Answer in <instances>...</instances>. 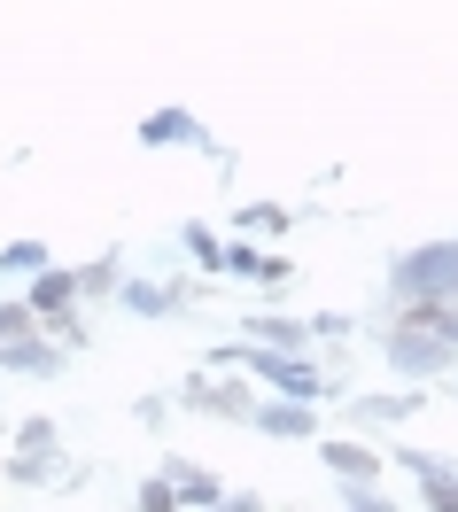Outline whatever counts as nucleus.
Listing matches in <instances>:
<instances>
[{
    "mask_svg": "<svg viewBox=\"0 0 458 512\" xmlns=\"http://www.w3.org/2000/svg\"><path fill=\"white\" fill-rule=\"evenodd\" d=\"M396 303H458V241H427L389 264Z\"/></svg>",
    "mask_w": 458,
    "mask_h": 512,
    "instance_id": "obj_1",
    "label": "nucleus"
},
{
    "mask_svg": "<svg viewBox=\"0 0 458 512\" xmlns=\"http://www.w3.org/2000/svg\"><path fill=\"white\" fill-rule=\"evenodd\" d=\"M179 404H187V412H202V419H233V427H249L257 388L241 381V373H233V381H218V373H187V381H179Z\"/></svg>",
    "mask_w": 458,
    "mask_h": 512,
    "instance_id": "obj_2",
    "label": "nucleus"
},
{
    "mask_svg": "<svg viewBox=\"0 0 458 512\" xmlns=\"http://www.w3.org/2000/svg\"><path fill=\"white\" fill-rule=\"evenodd\" d=\"M311 450H319V466H327L342 489H381V474H389V466H381V450L365 443V435H319Z\"/></svg>",
    "mask_w": 458,
    "mask_h": 512,
    "instance_id": "obj_3",
    "label": "nucleus"
},
{
    "mask_svg": "<svg viewBox=\"0 0 458 512\" xmlns=\"http://www.w3.org/2000/svg\"><path fill=\"white\" fill-rule=\"evenodd\" d=\"M381 357H389L404 381H420V388H427V381H443V373L458 365L451 342H427V334H396V326H389V342H381Z\"/></svg>",
    "mask_w": 458,
    "mask_h": 512,
    "instance_id": "obj_4",
    "label": "nucleus"
},
{
    "mask_svg": "<svg viewBox=\"0 0 458 512\" xmlns=\"http://www.w3.org/2000/svg\"><path fill=\"white\" fill-rule=\"evenodd\" d=\"M241 334H249L257 350H272V357H303V350H311L303 311H241Z\"/></svg>",
    "mask_w": 458,
    "mask_h": 512,
    "instance_id": "obj_5",
    "label": "nucleus"
},
{
    "mask_svg": "<svg viewBox=\"0 0 458 512\" xmlns=\"http://www.w3.org/2000/svg\"><path fill=\"white\" fill-rule=\"evenodd\" d=\"M226 272L233 280H257L264 295H288V280H295V264L280 249H257V241H226Z\"/></svg>",
    "mask_w": 458,
    "mask_h": 512,
    "instance_id": "obj_6",
    "label": "nucleus"
},
{
    "mask_svg": "<svg viewBox=\"0 0 458 512\" xmlns=\"http://www.w3.org/2000/svg\"><path fill=\"white\" fill-rule=\"evenodd\" d=\"M164 481H171V497H179V512H218L226 505V481L210 474V466H195V458H171Z\"/></svg>",
    "mask_w": 458,
    "mask_h": 512,
    "instance_id": "obj_7",
    "label": "nucleus"
},
{
    "mask_svg": "<svg viewBox=\"0 0 458 512\" xmlns=\"http://www.w3.org/2000/svg\"><path fill=\"white\" fill-rule=\"evenodd\" d=\"M412 412H427V388H373L350 404V427H404Z\"/></svg>",
    "mask_w": 458,
    "mask_h": 512,
    "instance_id": "obj_8",
    "label": "nucleus"
},
{
    "mask_svg": "<svg viewBox=\"0 0 458 512\" xmlns=\"http://www.w3.org/2000/svg\"><path fill=\"white\" fill-rule=\"evenodd\" d=\"M140 140H148V148H202V156H218V140H210L187 109H148V117H140Z\"/></svg>",
    "mask_w": 458,
    "mask_h": 512,
    "instance_id": "obj_9",
    "label": "nucleus"
},
{
    "mask_svg": "<svg viewBox=\"0 0 458 512\" xmlns=\"http://www.w3.org/2000/svg\"><path fill=\"white\" fill-rule=\"evenodd\" d=\"M249 427H257V435H272V443H319V412H311V404H280V396H272V404H257V412H249Z\"/></svg>",
    "mask_w": 458,
    "mask_h": 512,
    "instance_id": "obj_10",
    "label": "nucleus"
},
{
    "mask_svg": "<svg viewBox=\"0 0 458 512\" xmlns=\"http://www.w3.org/2000/svg\"><path fill=\"white\" fill-rule=\"evenodd\" d=\"M24 311H32V319H63V311H78V272L47 264V272L32 280V295H24Z\"/></svg>",
    "mask_w": 458,
    "mask_h": 512,
    "instance_id": "obj_11",
    "label": "nucleus"
},
{
    "mask_svg": "<svg viewBox=\"0 0 458 512\" xmlns=\"http://www.w3.org/2000/svg\"><path fill=\"white\" fill-rule=\"evenodd\" d=\"M226 225H233V241H280V233H295V210L288 202H241Z\"/></svg>",
    "mask_w": 458,
    "mask_h": 512,
    "instance_id": "obj_12",
    "label": "nucleus"
},
{
    "mask_svg": "<svg viewBox=\"0 0 458 512\" xmlns=\"http://www.w3.org/2000/svg\"><path fill=\"white\" fill-rule=\"evenodd\" d=\"M63 365H70V357L55 350L47 334H39V342H0V373H32V381H55Z\"/></svg>",
    "mask_w": 458,
    "mask_h": 512,
    "instance_id": "obj_13",
    "label": "nucleus"
},
{
    "mask_svg": "<svg viewBox=\"0 0 458 512\" xmlns=\"http://www.w3.org/2000/svg\"><path fill=\"white\" fill-rule=\"evenodd\" d=\"M117 280H125V264H117V256L78 264V303H117Z\"/></svg>",
    "mask_w": 458,
    "mask_h": 512,
    "instance_id": "obj_14",
    "label": "nucleus"
},
{
    "mask_svg": "<svg viewBox=\"0 0 458 512\" xmlns=\"http://www.w3.org/2000/svg\"><path fill=\"white\" fill-rule=\"evenodd\" d=\"M179 249L195 256V272H202V280H218V272H226V241H218L210 225H187V233H179Z\"/></svg>",
    "mask_w": 458,
    "mask_h": 512,
    "instance_id": "obj_15",
    "label": "nucleus"
},
{
    "mask_svg": "<svg viewBox=\"0 0 458 512\" xmlns=\"http://www.w3.org/2000/svg\"><path fill=\"white\" fill-rule=\"evenodd\" d=\"M8 458H55V419H16L8 427Z\"/></svg>",
    "mask_w": 458,
    "mask_h": 512,
    "instance_id": "obj_16",
    "label": "nucleus"
},
{
    "mask_svg": "<svg viewBox=\"0 0 458 512\" xmlns=\"http://www.w3.org/2000/svg\"><path fill=\"white\" fill-rule=\"evenodd\" d=\"M117 311H132V319H171V303L156 280H117Z\"/></svg>",
    "mask_w": 458,
    "mask_h": 512,
    "instance_id": "obj_17",
    "label": "nucleus"
},
{
    "mask_svg": "<svg viewBox=\"0 0 458 512\" xmlns=\"http://www.w3.org/2000/svg\"><path fill=\"white\" fill-rule=\"evenodd\" d=\"M420 512H458V474H451V458H443V474L420 481Z\"/></svg>",
    "mask_w": 458,
    "mask_h": 512,
    "instance_id": "obj_18",
    "label": "nucleus"
},
{
    "mask_svg": "<svg viewBox=\"0 0 458 512\" xmlns=\"http://www.w3.org/2000/svg\"><path fill=\"white\" fill-rule=\"evenodd\" d=\"M55 466H63V458H8V481H16V489H47Z\"/></svg>",
    "mask_w": 458,
    "mask_h": 512,
    "instance_id": "obj_19",
    "label": "nucleus"
},
{
    "mask_svg": "<svg viewBox=\"0 0 458 512\" xmlns=\"http://www.w3.org/2000/svg\"><path fill=\"white\" fill-rule=\"evenodd\" d=\"M132 512H179V497H171V481H164V474H148L140 489H132Z\"/></svg>",
    "mask_w": 458,
    "mask_h": 512,
    "instance_id": "obj_20",
    "label": "nucleus"
},
{
    "mask_svg": "<svg viewBox=\"0 0 458 512\" xmlns=\"http://www.w3.org/2000/svg\"><path fill=\"white\" fill-rule=\"evenodd\" d=\"M0 342H39V319L24 303H0Z\"/></svg>",
    "mask_w": 458,
    "mask_h": 512,
    "instance_id": "obj_21",
    "label": "nucleus"
},
{
    "mask_svg": "<svg viewBox=\"0 0 458 512\" xmlns=\"http://www.w3.org/2000/svg\"><path fill=\"white\" fill-rule=\"evenodd\" d=\"M0 272H47V249H39V241H8V249H0Z\"/></svg>",
    "mask_w": 458,
    "mask_h": 512,
    "instance_id": "obj_22",
    "label": "nucleus"
},
{
    "mask_svg": "<svg viewBox=\"0 0 458 512\" xmlns=\"http://www.w3.org/2000/svg\"><path fill=\"white\" fill-rule=\"evenodd\" d=\"M311 342H342V334H358V319H350V311H311Z\"/></svg>",
    "mask_w": 458,
    "mask_h": 512,
    "instance_id": "obj_23",
    "label": "nucleus"
},
{
    "mask_svg": "<svg viewBox=\"0 0 458 512\" xmlns=\"http://www.w3.org/2000/svg\"><path fill=\"white\" fill-rule=\"evenodd\" d=\"M342 512H404L389 489H342Z\"/></svg>",
    "mask_w": 458,
    "mask_h": 512,
    "instance_id": "obj_24",
    "label": "nucleus"
},
{
    "mask_svg": "<svg viewBox=\"0 0 458 512\" xmlns=\"http://www.w3.org/2000/svg\"><path fill=\"white\" fill-rule=\"evenodd\" d=\"M218 512H272V505H264L257 489H226V505H218Z\"/></svg>",
    "mask_w": 458,
    "mask_h": 512,
    "instance_id": "obj_25",
    "label": "nucleus"
},
{
    "mask_svg": "<svg viewBox=\"0 0 458 512\" xmlns=\"http://www.w3.org/2000/svg\"><path fill=\"white\" fill-rule=\"evenodd\" d=\"M0 435H8V427H0Z\"/></svg>",
    "mask_w": 458,
    "mask_h": 512,
    "instance_id": "obj_26",
    "label": "nucleus"
}]
</instances>
